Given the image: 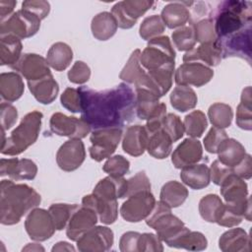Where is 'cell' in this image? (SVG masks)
I'll use <instances>...</instances> for the list:
<instances>
[{"label":"cell","mask_w":252,"mask_h":252,"mask_svg":"<svg viewBox=\"0 0 252 252\" xmlns=\"http://www.w3.org/2000/svg\"><path fill=\"white\" fill-rule=\"evenodd\" d=\"M82 95L81 118L91 129L122 128L134 120L136 94L125 83L105 90L94 91L80 87Z\"/></svg>","instance_id":"obj_1"},{"label":"cell","mask_w":252,"mask_h":252,"mask_svg":"<svg viewBox=\"0 0 252 252\" xmlns=\"http://www.w3.org/2000/svg\"><path fill=\"white\" fill-rule=\"evenodd\" d=\"M41 202L40 195L27 184L3 179L0 184V221L5 225L18 223Z\"/></svg>","instance_id":"obj_2"},{"label":"cell","mask_w":252,"mask_h":252,"mask_svg":"<svg viewBox=\"0 0 252 252\" xmlns=\"http://www.w3.org/2000/svg\"><path fill=\"white\" fill-rule=\"evenodd\" d=\"M252 4L250 1L220 2L214 20L217 39H223L251 27Z\"/></svg>","instance_id":"obj_3"},{"label":"cell","mask_w":252,"mask_h":252,"mask_svg":"<svg viewBox=\"0 0 252 252\" xmlns=\"http://www.w3.org/2000/svg\"><path fill=\"white\" fill-rule=\"evenodd\" d=\"M42 116V113L37 110L27 113L7 139H5V131L2 130L1 153L7 156H18L32 146L38 138Z\"/></svg>","instance_id":"obj_4"},{"label":"cell","mask_w":252,"mask_h":252,"mask_svg":"<svg viewBox=\"0 0 252 252\" xmlns=\"http://www.w3.org/2000/svg\"><path fill=\"white\" fill-rule=\"evenodd\" d=\"M175 50L168 36L162 35L149 40L141 52L140 63L146 71L174 69Z\"/></svg>","instance_id":"obj_5"},{"label":"cell","mask_w":252,"mask_h":252,"mask_svg":"<svg viewBox=\"0 0 252 252\" xmlns=\"http://www.w3.org/2000/svg\"><path fill=\"white\" fill-rule=\"evenodd\" d=\"M146 223L157 231V235L165 244L186 228L183 221L171 213V208L161 201L156 202L151 215L146 219Z\"/></svg>","instance_id":"obj_6"},{"label":"cell","mask_w":252,"mask_h":252,"mask_svg":"<svg viewBox=\"0 0 252 252\" xmlns=\"http://www.w3.org/2000/svg\"><path fill=\"white\" fill-rule=\"evenodd\" d=\"M40 21L35 15L21 9L1 21L0 35L12 34L20 39L31 37L38 32Z\"/></svg>","instance_id":"obj_7"},{"label":"cell","mask_w":252,"mask_h":252,"mask_svg":"<svg viewBox=\"0 0 252 252\" xmlns=\"http://www.w3.org/2000/svg\"><path fill=\"white\" fill-rule=\"evenodd\" d=\"M121 138L122 128L93 130L90 138L92 146L89 149L91 158L95 161L109 158L116 151Z\"/></svg>","instance_id":"obj_8"},{"label":"cell","mask_w":252,"mask_h":252,"mask_svg":"<svg viewBox=\"0 0 252 252\" xmlns=\"http://www.w3.org/2000/svg\"><path fill=\"white\" fill-rule=\"evenodd\" d=\"M156 205L151 191H143L127 197L120 208L121 217L129 222H139L147 219Z\"/></svg>","instance_id":"obj_9"},{"label":"cell","mask_w":252,"mask_h":252,"mask_svg":"<svg viewBox=\"0 0 252 252\" xmlns=\"http://www.w3.org/2000/svg\"><path fill=\"white\" fill-rule=\"evenodd\" d=\"M154 4L155 2L146 0H124L112 7L111 14L117 23V27L127 30L134 27L137 20Z\"/></svg>","instance_id":"obj_10"},{"label":"cell","mask_w":252,"mask_h":252,"mask_svg":"<svg viewBox=\"0 0 252 252\" xmlns=\"http://www.w3.org/2000/svg\"><path fill=\"white\" fill-rule=\"evenodd\" d=\"M52 133L70 139H83L91 132V127L82 118L67 116L61 112H55L49 120Z\"/></svg>","instance_id":"obj_11"},{"label":"cell","mask_w":252,"mask_h":252,"mask_svg":"<svg viewBox=\"0 0 252 252\" xmlns=\"http://www.w3.org/2000/svg\"><path fill=\"white\" fill-rule=\"evenodd\" d=\"M25 228L34 241L49 239L56 229L49 212L39 208H34L30 212L25 220Z\"/></svg>","instance_id":"obj_12"},{"label":"cell","mask_w":252,"mask_h":252,"mask_svg":"<svg viewBox=\"0 0 252 252\" xmlns=\"http://www.w3.org/2000/svg\"><path fill=\"white\" fill-rule=\"evenodd\" d=\"M214 76L212 68L198 62H184L175 71L174 81L177 86L202 87Z\"/></svg>","instance_id":"obj_13"},{"label":"cell","mask_w":252,"mask_h":252,"mask_svg":"<svg viewBox=\"0 0 252 252\" xmlns=\"http://www.w3.org/2000/svg\"><path fill=\"white\" fill-rule=\"evenodd\" d=\"M113 231L107 226H94L77 240V248L82 252H104L113 245Z\"/></svg>","instance_id":"obj_14"},{"label":"cell","mask_w":252,"mask_h":252,"mask_svg":"<svg viewBox=\"0 0 252 252\" xmlns=\"http://www.w3.org/2000/svg\"><path fill=\"white\" fill-rule=\"evenodd\" d=\"M86 158V150L81 139L66 141L57 151L56 162L64 171H73L79 168Z\"/></svg>","instance_id":"obj_15"},{"label":"cell","mask_w":252,"mask_h":252,"mask_svg":"<svg viewBox=\"0 0 252 252\" xmlns=\"http://www.w3.org/2000/svg\"><path fill=\"white\" fill-rule=\"evenodd\" d=\"M220 186V194L226 204L242 208L251 206V200L250 197H248L247 184L243 178L231 173Z\"/></svg>","instance_id":"obj_16"},{"label":"cell","mask_w":252,"mask_h":252,"mask_svg":"<svg viewBox=\"0 0 252 252\" xmlns=\"http://www.w3.org/2000/svg\"><path fill=\"white\" fill-rule=\"evenodd\" d=\"M11 68L19 72L28 82L36 81L51 74L46 59L35 53L22 54L18 62Z\"/></svg>","instance_id":"obj_17"},{"label":"cell","mask_w":252,"mask_h":252,"mask_svg":"<svg viewBox=\"0 0 252 252\" xmlns=\"http://www.w3.org/2000/svg\"><path fill=\"white\" fill-rule=\"evenodd\" d=\"M97 220V215L92 208L79 206L66 226L67 237L72 241H77L85 232L95 226Z\"/></svg>","instance_id":"obj_18"},{"label":"cell","mask_w":252,"mask_h":252,"mask_svg":"<svg viewBox=\"0 0 252 252\" xmlns=\"http://www.w3.org/2000/svg\"><path fill=\"white\" fill-rule=\"evenodd\" d=\"M203 148L197 139L187 138L181 142L171 155V162L175 168H183L202 159Z\"/></svg>","instance_id":"obj_19"},{"label":"cell","mask_w":252,"mask_h":252,"mask_svg":"<svg viewBox=\"0 0 252 252\" xmlns=\"http://www.w3.org/2000/svg\"><path fill=\"white\" fill-rule=\"evenodd\" d=\"M37 173L36 164L29 158H1L0 175L13 180H32Z\"/></svg>","instance_id":"obj_20"},{"label":"cell","mask_w":252,"mask_h":252,"mask_svg":"<svg viewBox=\"0 0 252 252\" xmlns=\"http://www.w3.org/2000/svg\"><path fill=\"white\" fill-rule=\"evenodd\" d=\"M221 58V49L216 40L201 43L198 47L187 51L183 56V62H198L211 68L218 66Z\"/></svg>","instance_id":"obj_21"},{"label":"cell","mask_w":252,"mask_h":252,"mask_svg":"<svg viewBox=\"0 0 252 252\" xmlns=\"http://www.w3.org/2000/svg\"><path fill=\"white\" fill-rule=\"evenodd\" d=\"M82 205L92 208L97 215L99 221L104 224L113 223L118 216L117 200H104L94 193L86 195L82 200Z\"/></svg>","instance_id":"obj_22"},{"label":"cell","mask_w":252,"mask_h":252,"mask_svg":"<svg viewBox=\"0 0 252 252\" xmlns=\"http://www.w3.org/2000/svg\"><path fill=\"white\" fill-rule=\"evenodd\" d=\"M148 141L149 133L145 126H130L125 131L122 141V149L126 154L132 157H139L144 154L145 150H147Z\"/></svg>","instance_id":"obj_23"},{"label":"cell","mask_w":252,"mask_h":252,"mask_svg":"<svg viewBox=\"0 0 252 252\" xmlns=\"http://www.w3.org/2000/svg\"><path fill=\"white\" fill-rule=\"evenodd\" d=\"M219 247L223 252H248L251 250V239L243 228H231L221 234Z\"/></svg>","instance_id":"obj_24"},{"label":"cell","mask_w":252,"mask_h":252,"mask_svg":"<svg viewBox=\"0 0 252 252\" xmlns=\"http://www.w3.org/2000/svg\"><path fill=\"white\" fill-rule=\"evenodd\" d=\"M191 2H171L163 7L160 18L163 24L169 29L183 27L191 19L189 6Z\"/></svg>","instance_id":"obj_25"},{"label":"cell","mask_w":252,"mask_h":252,"mask_svg":"<svg viewBox=\"0 0 252 252\" xmlns=\"http://www.w3.org/2000/svg\"><path fill=\"white\" fill-rule=\"evenodd\" d=\"M127 192V180L123 177L109 175L101 179L94 187L93 193L104 200H117L124 198Z\"/></svg>","instance_id":"obj_26"},{"label":"cell","mask_w":252,"mask_h":252,"mask_svg":"<svg viewBox=\"0 0 252 252\" xmlns=\"http://www.w3.org/2000/svg\"><path fill=\"white\" fill-rule=\"evenodd\" d=\"M28 86L34 98L42 104L51 103L56 98L59 92L58 83L55 81L52 74L36 81L28 82Z\"/></svg>","instance_id":"obj_27"},{"label":"cell","mask_w":252,"mask_h":252,"mask_svg":"<svg viewBox=\"0 0 252 252\" xmlns=\"http://www.w3.org/2000/svg\"><path fill=\"white\" fill-rule=\"evenodd\" d=\"M180 178L192 189L200 190L210 184V168L205 163H195L181 168Z\"/></svg>","instance_id":"obj_28"},{"label":"cell","mask_w":252,"mask_h":252,"mask_svg":"<svg viewBox=\"0 0 252 252\" xmlns=\"http://www.w3.org/2000/svg\"><path fill=\"white\" fill-rule=\"evenodd\" d=\"M24 91L25 85L18 73L8 72L0 75V94L3 100L15 101L22 96Z\"/></svg>","instance_id":"obj_29"},{"label":"cell","mask_w":252,"mask_h":252,"mask_svg":"<svg viewBox=\"0 0 252 252\" xmlns=\"http://www.w3.org/2000/svg\"><path fill=\"white\" fill-rule=\"evenodd\" d=\"M219 160L229 166L234 167L246 156V151L243 145L235 139L226 138L220 146L218 153Z\"/></svg>","instance_id":"obj_30"},{"label":"cell","mask_w":252,"mask_h":252,"mask_svg":"<svg viewBox=\"0 0 252 252\" xmlns=\"http://www.w3.org/2000/svg\"><path fill=\"white\" fill-rule=\"evenodd\" d=\"M167 246L183 248L189 251H202L207 248L208 240L203 233L199 231H191L186 227L181 233L168 242Z\"/></svg>","instance_id":"obj_31"},{"label":"cell","mask_w":252,"mask_h":252,"mask_svg":"<svg viewBox=\"0 0 252 252\" xmlns=\"http://www.w3.org/2000/svg\"><path fill=\"white\" fill-rule=\"evenodd\" d=\"M117 23L109 12H101L95 15L91 24L93 35L98 40H107L117 31Z\"/></svg>","instance_id":"obj_32"},{"label":"cell","mask_w":252,"mask_h":252,"mask_svg":"<svg viewBox=\"0 0 252 252\" xmlns=\"http://www.w3.org/2000/svg\"><path fill=\"white\" fill-rule=\"evenodd\" d=\"M0 64L12 66L18 62L22 56L23 44L19 37L7 34L0 38Z\"/></svg>","instance_id":"obj_33"},{"label":"cell","mask_w":252,"mask_h":252,"mask_svg":"<svg viewBox=\"0 0 252 252\" xmlns=\"http://www.w3.org/2000/svg\"><path fill=\"white\" fill-rule=\"evenodd\" d=\"M140 55L141 50L135 49L131 53L127 63L119 75V78L122 81L126 82L127 84H134L135 87L142 83L147 74V71L140 63Z\"/></svg>","instance_id":"obj_34"},{"label":"cell","mask_w":252,"mask_h":252,"mask_svg":"<svg viewBox=\"0 0 252 252\" xmlns=\"http://www.w3.org/2000/svg\"><path fill=\"white\" fill-rule=\"evenodd\" d=\"M73 59V51L65 42H55L47 52L46 61L55 71L65 70Z\"/></svg>","instance_id":"obj_35"},{"label":"cell","mask_w":252,"mask_h":252,"mask_svg":"<svg viewBox=\"0 0 252 252\" xmlns=\"http://www.w3.org/2000/svg\"><path fill=\"white\" fill-rule=\"evenodd\" d=\"M172 141L169 136L162 130L149 134V141L147 145L148 153L158 159L167 158L172 150Z\"/></svg>","instance_id":"obj_36"},{"label":"cell","mask_w":252,"mask_h":252,"mask_svg":"<svg viewBox=\"0 0 252 252\" xmlns=\"http://www.w3.org/2000/svg\"><path fill=\"white\" fill-rule=\"evenodd\" d=\"M160 201L170 208L181 206L188 197L187 188L175 180L166 182L160 190Z\"/></svg>","instance_id":"obj_37"},{"label":"cell","mask_w":252,"mask_h":252,"mask_svg":"<svg viewBox=\"0 0 252 252\" xmlns=\"http://www.w3.org/2000/svg\"><path fill=\"white\" fill-rule=\"evenodd\" d=\"M136 94V104H135V111L136 115L141 120H147L156 107L158 105L159 101L158 97L156 94L152 93L147 89L138 88L135 89Z\"/></svg>","instance_id":"obj_38"},{"label":"cell","mask_w":252,"mask_h":252,"mask_svg":"<svg viewBox=\"0 0 252 252\" xmlns=\"http://www.w3.org/2000/svg\"><path fill=\"white\" fill-rule=\"evenodd\" d=\"M172 107L180 112L193 109L198 101L197 94L189 86H177L170 94Z\"/></svg>","instance_id":"obj_39"},{"label":"cell","mask_w":252,"mask_h":252,"mask_svg":"<svg viewBox=\"0 0 252 252\" xmlns=\"http://www.w3.org/2000/svg\"><path fill=\"white\" fill-rule=\"evenodd\" d=\"M223 203L221 199L216 194H208L204 196L199 202V213L203 220L208 222H217Z\"/></svg>","instance_id":"obj_40"},{"label":"cell","mask_w":252,"mask_h":252,"mask_svg":"<svg viewBox=\"0 0 252 252\" xmlns=\"http://www.w3.org/2000/svg\"><path fill=\"white\" fill-rule=\"evenodd\" d=\"M252 98L251 87H246L242 91L241 100L236 109V124L243 130L250 131L252 129Z\"/></svg>","instance_id":"obj_41"},{"label":"cell","mask_w":252,"mask_h":252,"mask_svg":"<svg viewBox=\"0 0 252 252\" xmlns=\"http://www.w3.org/2000/svg\"><path fill=\"white\" fill-rule=\"evenodd\" d=\"M208 116L213 126L224 129L230 126L233 112L232 108L228 104L216 102L209 107Z\"/></svg>","instance_id":"obj_42"},{"label":"cell","mask_w":252,"mask_h":252,"mask_svg":"<svg viewBox=\"0 0 252 252\" xmlns=\"http://www.w3.org/2000/svg\"><path fill=\"white\" fill-rule=\"evenodd\" d=\"M183 125L188 136L199 138L205 132L208 126V121L205 113L201 110H194L185 116Z\"/></svg>","instance_id":"obj_43"},{"label":"cell","mask_w":252,"mask_h":252,"mask_svg":"<svg viewBox=\"0 0 252 252\" xmlns=\"http://www.w3.org/2000/svg\"><path fill=\"white\" fill-rule=\"evenodd\" d=\"M78 207L79 206L76 204L70 205L63 203L52 204L49 207L48 212L53 220L56 230H62L67 226L71 216L78 209Z\"/></svg>","instance_id":"obj_44"},{"label":"cell","mask_w":252,"mask_h":252,"mask_svg":"<svg viewBox=\"0 0 252 252\" xmlns=\"http://www.w3.org/2000/svg\"><path fill=\"white\" fill-rule=\"evenodd\" d=\"M172 41L179 51H189L194 48L197 38L192 25L183 26L172 32Z\"/></svg>","instance_id":"obj_45"},{"label":"cell","mask_w":252,"mask_h":252,"mask_svg":"<svg viewBox=\"0 0 252 252\" xmlns=\"http://www.w3.org/2000/svg\"><path fill=\"white\" fill-rule=\"evenodd\" d=\"M165 30V25L163 24L160 16L153 15L144 19L140 25L139 33L140 36L145 40H151L153 38L160 36Z\"/></svg>","instance_id":"obj_46"},{"label":"cell","mask_w":252,"mask_h":252,"mask_svg":"<svg viewBox=\"0 0 252 252\" xmlns=\"http://www.w3.org/2000/svg\"><path fill=\"white\" fill-rule=\"evenodd\" d=\"M192 26L195 30L197 41H199L200 43L211 42V41L217 40L213 18L201 19V20L193 23Z\"/></svg>","instance_id":"obj_47"},{"label":"cell","mask_w":252,"mask_h":252,"mask_svg":"<svg viewBox=\"0 0 252 252\" xmlns=\"http://www.w3.org/2000/svg\"><path fill=\"white\" fill-rule=\"evenodd\" d=\"M174 143L181 139L184 135V125L180 117L174 113H167L164 117L161 128Z\"/></svg>","instance_id":"obj_48"},{"label":"cell","mask_w":252,"mask_h":252,"mask_svg":"<svg viewBox=\"0 0 252 252\" xmlns=\"http://www.w3.org/2000/svg\"><path fill=\"white\" fill-rule=\"evenodd\" d=\"M129 168V160L120 155L109 157L102 166L104 172L108 173L109 175L117 177H123V175L128 173Z\"/></svg>","instance_id":"obj_49"},{"label":"cell","mask_w":252,"mask_h":252,"mask_svg":"<svg viewBox=\"0 0 252 252\" xmlns=\"http://www.w3.org/2000/svg\"><path fill=\"white\" fill-rule=\"evenodd\" d=\"M63 107L73 113L82 111V95L79 89L67 88L60 96Z\"/></svg>","instance_id":"obj_50"},{"label":"cell","mask_w":252,"mask_h":252,"mask_svg":"<svg viewBox=\"0 0 252 252\" xmlns=\"http://www.w3.org/2000/svg\"><path fill=\"white\" fill-rule=\"evenodd\" d=\"M226 138L228 137L223 129L215 126L212 127L207 136L204 138L205 150L211 154H217L220 146Z\"/></svg>","instance_id":"obj_51"},{"label":"cell","mask_w":252,"mask_h":252,"mask_svg":"<svg viewBox=\"0 0 252 252\" xmlns=\"http://www.w3.org/2000/svg\"><path fill=\"white\" fill-rule=\"evenodd\" d=\"M143 191H151V182L145 171H140L127 180V192L125 197Z\"/></svg>","instance_id":"obj_52"},{"label":"cell","mask_w":252,"mask_h":252,"mask_svg":"<svg viewBox=\"0 0 252 252\" xmlns=\"http://www.w3.org/2000/svg\"><path fill=\"white\" fill-rule=\"evenodd\" d=\"M139 252H161L163 246L160 238L154 233H142L138 241Z\"/></svg>","instance_id":"obj_53"},{"label":"cell","mask_w":252,"mask_h":252,"mask_svg":"<svg viewBox=\"0 0 252 252\" xmlns=\"http://www.w3.org/2000/svg\"><path fill=\"white\" fill-rule=\"evenodd\" d=\"M91 77L90 67L83 61H76L68 71V79L71 83L82 85L89 81Z\"/></svg>","instance_id":"obj_54"},{"label":"cell","mask_w":252,"mask_h":252,"mask_svg":"<svg viewBox=\"0 0 252 252\" xmlns=\"http://www.w3.org/2000/svg\"><path fill=\"white\" fill-rule=\"evenodd\" d=\"M166 115V105L163 102H159L150 117L147 119L146 129L149 134L155 133L162 128V123Z\"/></svg>","instance_id":"obj_55"},{"label":"cell","mask_w":252,"mask_h":252,"mask_svg":"<svg viewBox=\"0 0 252 252\" xmlns=\"http://www.w3.org/2000/svg\"><path fill=\"white\" fill-rule=\"evenodd\" d=\"M22 9L35 15L40 20H43L49 14L50 4L43 0H27L22 3Z\"/></svg>","instance_id":"obj_56"},{"label":"cell","mask_w":252,"mask_h":252,"mask_svg":"<svg viewBox=\"0 0 252 252\" xmlns=\"http://www.w3.org/2000/svg\"><path fill=\"white\" fill-rule=\"evenodd\" d=\"M18 111L15 106L2 102L0 107V119H1V129L6 131L10 129L17 121Z\"/></svg>","instance_id":"obj_57"},{"label":"cell","mask_w":252,"mask_h":252,"mask_svg":"<svg viewBox=\"0 0 252 252\" xmlns=\"http://www.w3.org/2000/svg\"><path fill=\"white\" fill-rule=\"evenodd\" d=\"M233 173L232 167H229L223 163H221L219 159H216L210 168V176L211 180L216 185H220L222 181L229 175Z\"/></svg>","instance_id":"obj_58"},{"label":"cell","mask_w":252,"mask_h":252,"mask_svg":"<svg viewBox=\"0 0 252 252\" xmlns=\"http://www.w3.org/2000/svg\"><path fill=\"white\" fill-rule=\"evenodd\" d=\"M141 233L127 231L122 234L119 241V249L122 252H139L138 241Z\"/></svg>","instance_id":"obj_59"},{"label":"cell","mask_w":252,"mask_h":252,"mask_svg":"<svg viewBox=\"0 0 252 252\" xmlns=\"http://www.w3.org/2000/svg\"><path fill=\"white\" fill-rule=\"evenodd\" d=\"M233 173L243 179H250L252 175V158L251 156L246 154L244 158L234 167H232Z\"/></svg>","instance_id":"obj_60"},{"label":"cell","mask_w":252,"mask_h":252,"mask_svg":"<svg viewBox=\"0 0 252 252\" xmlns=\"http://www.w3.org/2000/svg\"><path fill=\"white\" fill-rule=\"evenodd\" d=\"M17 5V1L13 0H1L0 1V21H4L13 14L14 8Z\"/></svg>","instance_id":"obj_61"},{"label":"cell","mask_w":252,"mask_h":252,"mask_svg":"<svg viewBox=\"0 0 252 252\" xmlns=\"http://www.w3.org/2000/svg\"><path fill=\"white\" fill-rule=\"evenodd\" d=\"M52 251H75V248L73 245L69 244L68 242L65 241H60L57 242L53 247H52Z\"/></svg>","instance_id":"obj_62"},{"label":"cell","mask_w":252,"mask_h":252,"mask_svg":"<svg viewBox=\"0 0 252 252\" xmlns=\"http://www.w3.org/2000/svg\"><path fill=\"white\" fill-rule=\"evenodd\" d=\"M44 251V248L42 246H40L39 244H36V243H29L26 247L23 248V251Z\"/></svg>","instance_id":"obj_63"}]
</instances>
